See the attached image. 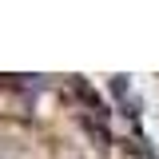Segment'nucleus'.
<instances>
[{"label":"nucleus","instance_id":"obj_1","mask_svg":"<svg viewBox=\"0 0 159 159\" xmlns=\"http://www.w3.org/2000/svg\"><path fill=\"white\" fill-rule=\"evenodd\" d=\"M0 159H4V155H0Z\"/></svg>","mask_w":159,"mask_h":159}]
</instances>
